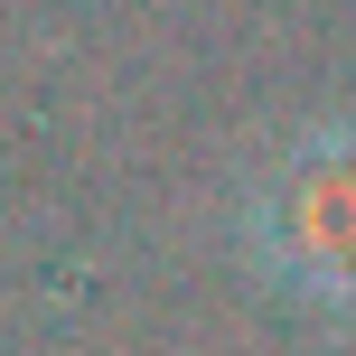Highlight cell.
<instances>
[{
    "label": "cell",
    "mask_w": 356,
    "mask_h": 356,
    "mask_svg": "<svg viewBox=\"0 0 356 356\" xmlns=\"http://www.w3.org/2000/svg\"><path fill=\"white\" fill-rule=\"evenodd\" d=\"M291 272L328 300H356V150H328L291 178Z\"/></svg>",
    "instance_id": "cell-1"
}]
</instances>
